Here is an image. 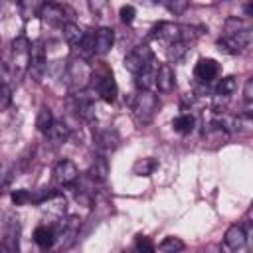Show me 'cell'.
<instances>
[{
  "label": "cell",
  "instance_id": "obj_20",
  "mask_svg": "<svg viewBox=\"0 0 253 253\" xmlns=\"http://www.w3.org/2000/svg\"><path fill=\"white\" fill-rule=\"evenodd\" d=\"M34 241H36L42 249H51L53 243H55V231H53V227H49V225H40V227H36V231H34Z\"/></svg>",
  "mask_w": 253,
  "mask_h": 253
},
{
  "label": "cell",
  "instance_id": "obj_22",
  "mask_svg": "<svg viewBox=\"0 0 253 253\" xmlns=\"http://www.w3.org/2000/svg\"><path fill=\"white\" fill-rule=\"evenodd\" d=\"M61 30H63V38H65V42H67L69 45H73V47H77L79 42H81L83 36H85V32H83L75 22H67Z\"/></svg>",
  "mask_w": 253,
  "mask_h": 253
},
{
  "label": "cell",
  "instance_id": "obj_27",
  "mask_svg": "<svg viewBox=\"0 0 253 253\" xmlns=\"http://www.w3.org/2000/svg\"><path fill=\"white\" fill-rule=\"evenodd\" d=\"M186 247V243L180 237H164L158 245L160 253H182Z\"/></svg>",
  "mask_w": 253,
  "mask_h": 253
},
{
  "label": "cell",
  "instance_id": "obj_21",
  "mask_svg": "<svg viewBox=\"0 0 253 253\" xmlns=\"http://www.w3.org/2000/svg\"><path fill=\"white\" fill-rule=\"evenodd\" d=\"M156 168H158V160L152 158V156L138 158V160L132 164V172H134L136 176H150V174H154Z\"/></svg>",
  "mask_w": 253,
  "mask_h": 253
},
{
  "label": "cell",
  "instance_id": "obj_11",
  "mask_svg": "<svg viewBox=\"0 0 253 253\" xmlns=\"http://www.w3.org/2000/svg\"><path fill=\"white\" fill-rule=\"evenodd\" d=\"M97 93L105 103H113L117 99L119 89H117V81H115L111 71H105L103 75H97Z\"/></svg>",
  "mask_w": 253,
  "mask_h": 253
},
{
  "label": "cell",
  "instance_id": "obj_32",
  "mask_svg": "<svg viewBox=\"0 0 253 253\" xmlns=\"http://www.w3.org/2000/svg\"><path fill=\"white\" fill-rule=\"evenodd\" d=\"M12 103V89L6 83H0V111L8 109V105Z\"/></svg>",
  "mask_w": 253,
  "mask_h": 253
},
{
  "label": "cell",
  "instance_id": "obj_17",
  "mask_svg": "<svg viewBox=\"0 0 253 253\" xmlns=\"http://www.w3.org/2000/svg\"><path fill=\"white\" fill-rule=\"evenodd\" d=\"M119 142H121V138H119L117 130L107 128V130H101V132L97 134V150H99V154H103V156H107L109 152H113V150L119 146Z\"/></svg>",
  "mask_w": 253,
  "mask_h": 253
},
{
  "label": "cell",
  "instance_id": "obj_26",
  "mask_svg": "<svg viewBox=\"0 0 253 253\" xmlns=\"http://www.w3.org/2000/svg\"><path fill=\"white\" fill-rule=\"evenodd\" d=\"M243 30H251L249 22L243 20V18H237V16H231L225 20L223 24V36H233L237 32H243Z\"/></svg>",
  "mask_w": 253,
  "mask_h": 253
},
{
  "label": "cell",
  "instance_id": "obj_28",
  "mask_svg": "<svg viewBox=\"0 0 253 253\" xmlns=\"http://www.w3.org/2000/svg\"><path fill=\"white\" fill-rule=\"evenodd\" d=\"M237 91V77H233V75H227V77H223L219 83H217V95L219 97H231L233 93Z\"/></svg>",
  "mask_w": 253,
  "mask_h": 253
},
{
  "label": "cell",
  "instance_id": "obj_8",
  "mask_svg": "<svg viewBox=\"0 0 253 253\" xmlns=\"http://www.w3.org/2000/svg\"><path fill=\"white\" fill-rule=\"evenodd\" d=\"M45 61H47V55H45V47H43V42H34L32 43V49H30V75L34 81H42V75L45 71Z\"/></svg>",
  "mask_w": 253,
  "mask_h": 253
},
{
  "label": "cell",
  "instance_id": "obj_29",
  "mask_svg": "<svg viewBox=\"0 0 253 253\" xmlns=\"http://www.w3.org/2000/svg\"><path fill=\"white\" fill-rule=\"evenodd\" d=\"M51 125H53L51 109H49V107H42V109H40V113H38V119H36V126H38V130L45 132Z\"/></svg>",
  "mask_w": 253,
  "mask_h": 253
},
{
  "label": "cell",
  "instance_id": "obj_4",
  "mask_svg": "<svg viewBox=\"0 0 253 253\" xmlns=\"http://www.w3.org/2000/svg\"><path fill=\"white\" fill-rule=\"evenodd\" d=\"M0 245L4 253H18L20 245V221L14 213H4L0 223Z\"/></svg>",
  "mask_w": 253,
  "mask_h": 253
},
{
  "label": "cell",
  "instance_id": "obj_33",
  "mask_svg": "<svg viewBox=\"0 0 253 253\" xmlns=\"http://www.w3.org/2000/svg\"><path fill=\"white\" fill-rule=\"evenodd\" d=\"M119 16H121V22H123V24H132V20H134V16H136V10H134V6L126 4V6H121Z\"/></svg>",
  "mask_w": 253,
  "mask_h": 253
},
{
  "label": "cell",
  "instance_id": "obj_9",
  "mask_svg": "<svg viewBox=\"0 0 253 253\" xmlns=\"http://www.w3.org/2000/svg\"><path fill=\"white\" fill-rule=\"evenodd\" d=\"M79 227H81V219L77 215H69L67 219H61L59 223V235L55 233V241H61V247L67 249L75 243L77 235H79Z\"/></svg>",
  "mask_w": 253,
  "mask_h": 253
},
{
  "label": "cell",
  "instance_id": "obj_10",
  "mask_svg": "<svg viewBox=\"0 0 253 253\" xmlns=\"http://www.w3.org/2000/svg\"><path fill=\"white\" fill-rule=\"evenodd\" d=\"M77 178H79V170H77V166L71 160L63 158V160H59L55 164V168H53V182L57 186H73L77 182Z\"/></svg>",
  "mask_w": 253,
  "mask_h": 253
},
{
  "label": "cell",
  "instance_id": "obj_24",
  "mask_svg": "<svg viewBox=\"0 0 253 253\" xmlns=\"http://www.w3.org/2000/svg\"><path fill=\"white\" fill-rule=\"evenodd\" d=\"M154 75L156 71L152 67H146L144 71H140L138 75H134V83H136V89L138 91H152L154 89Z\"/></svg>",
  "mask_w": 253,
  "mask_h": 253
},
{
  "label": "cell",
  "instance_id": "obj_30",
  "mask_svg": "<svg viewBox=\"0 0 253 253\" xmlns=\"http://www.w3.org/2000/svg\"><path fill=\"white\" fill-rule=\"evenodd\" d=\"M188 43H184V42H172L170 45H168V55H170V59L172 61H180L184 55H186V51H188Z\"/></svg>",
  "mask_w": 253,
  "mask_h": 253
},
{
  "label": "cell",
  "instance_id": "obj_5",
  "mask_svg": "<svg viewBox=\"0 0 253 253\" xmlns=\"http://www.w3.org/2000/svg\"><path fill=\"white\" fill-rule=\"evenodd\" d=\"M152 63V49L146 45V43H140V45H134L126 55H125V69L132 75H138L140 71H144L146 67H150Z\"/></svg>",
  "mask_w": 253,
  "mask_h": 253
},
{
  "label": "cell",
  "instance_id": "obj_2",
  "mask_svg": "<svg viewBox=\"0 0 253 253\" xmlns=\"http://www.w3.org/2000/svg\"><path fill=\"white\" fill-rule=\"evenodd\" d=\"M158 109V97L152 91H138L132 99V117L142 126L148 125Z\"/></svg>",
  "mask_w": 253,
  "mask_h": 253
},
{
  "label": "cell",
  "instance_id": "obj_6",
  "mask_svg": "<svg viewBox=\"0 0 253 253\" xmlns=\"http://www.w3.org/2000/svg\"><path fill=\"white\" fill-rule=\"evenodd\" d=\"M65 14H67V8H65V6L55 4V2H47V4H42L38 16H40L47 26L63 28L67 22H71V20H67L69 16H65Z\"/></svg>",
  "mask_w": 253,
  "mask_h": 253
},
{
  "label": "cell",
  "instance_id": "obj_19",
  "mask_svg": "<svg viewBox=\"0 0 253 253\" xmlns=\"http://www.w3.org/2000/svg\"><path fill=\"white\" fill-rule=\"evenodd\" d=\"M154 38L158 40H166V42H178L180 40V26L174 24V22H160L156 28H154Z\"/></svg>",
  "mask_w": 253,
  "mask_h": 253
},
{
  "label": "cell",
  "instance_id": "obj_16",
  "mask_svg": "<svg viewBox=\"0 0 253 253\" xmlns=\"http://www.w3.org/2000/svg\"><path fill=\"white\" fill-rule=\"evenodd\" d=\"M42 210L43 211H47L51 217H57V219H63V215H65V206H67V202H65V198L59 194V192H53L47 200H43L42 204Z\"/></svg>",
  "mask_w": 253,
  "mask_h": 253
},
{
  "label": "cell",
  "instance_id": "obj_1",
  "mask_svg": "<svg viewBox=\"0 0 253 253\" xmlns=\"http://www.w3.org/2000/svg\"><path fill=\"white\" fill-rule=\"evenodd\" d=\"M67 83H69V89L75 91V93H81L89 83H91V77H93V69L91 65L87 63V59L75 55L69 59L67 63Z\"/></svg>",
  "mask_w": 253,
  "mask_h": 253
},
{
  "label": "cell",
  "instance_id": "obj_23",
  "mask_svg": "<svg viewBox=\"0 0 253 253\" xmlns=\"http://www.w3.org/2000/svg\"><path fill=\"white\" fill-rule=\"evenodd\" d=\"M174 130L176 132H180V134H190L192 130H194V126H196V119H194V115H190V113H182V115H178L176 119H174Z\"/></svg>",
  "mask_w": 253,
  "mask_h": 253
},
{
  "label": "cell",
  "instance_id": "obj_35",
  "mask_svg": "<svg viewBox=\"0 0 253 253\" xmlns=\"http://www.w3.org/2000/svg\"><path fill=\"white\" fill-rule=\"evenodd\" d=\"M164 6H166L170 12L180 14V12H184V10L188 8V2H186V0H182V2H176V0H174V2H170V0H168V2H164Z\"/></svg>",
  "mask_w": 253,
  "mask_h": 253
},
{
  "label": "cell",
  "instance_id": "obj_31",
  "mask_svg": "<svg viewBox=\"0 0 253 253\" xmlns=\"http://www.w3.org/2000/svg\"><path fill=\"white\" fill-rule=\"evenodd\" d=\"M40 8H42V2H22L20 4V12H22L24 18L38 16L40 14Z\"/></svg>",
  "mask_w": 253,
  "mask_h": 253
},
{
  "label": "cell",
  "instance_id": "obj_25",
  "mask_svg": "<svg viewBox=\"0 0 253 253\" xmlns=\"http://www.w3.org/2000/svg\"><path fill=\"white\" fill-rule=\"evenodd\" d=\"M107 174H109V162L103 154H97L95 160H93V166H91V176L97 182H105Z\"/></svg>",
  "mask_w": 253,
  "mask_h": 253
},
{
  "label": "cell",
  "instance_id": "obj_18",
  "mask_svg": "<svg viewBox=\"0 0 253 253\" xmlns=\"http://www.w3.org/2000/svg\"><path fill=\"white\" fill-rule=\"evenodd\" d=\"M223 243H225L229 249L237 251V249L245 247V243H247V233L243 231L241 225L235 223V225L227 227V231H225V235H223Z\"/></svg>",
  "mask_w": 253,
  "mask_h": 253
},
{
  "label": "cell",
  "instance_id": "obj_34",
  "mask_svg": "<svg viewBox=\"0 0 253 253\" xmlns=\"http://www.w3.org/2000/svg\"><path fill=\"white\" fill-rule=\"evenodd\" d=\"M12 202H14L16 206L28 204V202H32V194H30L28 190H16V192L12 194Z\"/></svg>",
  "mask_w": 253,
  "mask_h": 253
},
{
  "label": "cell",
  "instance_id": "obj_36",
  "mask_svg": "<svg viewBox=\"0 0 253 253\" xmlns=\"http://www.w3.org/2000/svg\"><path fill=\"white\" fill-rule=\"evenodd\" d=\"M0 253H2V251H0Z\"/></svg>",
  "mask_w": 253,
  "mask_h": 253
},
{
  "label": "cell",
  "instance_id": "obj_12",
  "mask_svg": "<svg viewBox=\"0 0 253 253\" xmlns=\"http://www.w3.org/2000/svg\"><path fill=\"white\" fill-rule=\"evenodd\" d=\"M217 73H219V63L211 57H202L194 67V77L200 83H210L211 79L217 77Z\"/></svg>",
  "mask_w": 253,
  "mask_h": 253
},
{
  "label": "cell",
  "instance_id": "obj_13",
  "mask_svg": "<svg viewBox=\"0 0 253 253\" xmlns=\"http://www.w3.org/2000/svg\"><path fill=\"white\" fill-rule=\"evenodd\" d=\"M176 85V75H174V69L170 63H162L158 69H156V75H154V87L160 91V93H170Z\"/></svg>",
  "mask_w": 253,
  "mask_h": 253
},
{
  "label": "cell",
  "instance_id": "obj_15",
  "mask_svg": "<svg viewBox=\"0 0 253 253\" xmlns=\"http://www.w3.org/2000/svg\"><path fill=\"white\" fill-rule=\"evenodd\" d=\"M43 134H45V142L49 146H61L69 138V126L63 121H53V125Z\"/></svg>",
  "mask_w": 253,
  "mask_h": 253
},
{
  "label": "cell",
  "instance_id": "obj_3",
  "mask_svg": "<svg viewBox=\"0 0 253 253\" xmlns=\"http://www.w3.org/2000/svg\"><path fill=\"white\" fill-rule=\"evenodd\" d=\"M30 49L32 43L28 42V38L20 36L12 42V49H10V71L14 77H22L28 67H30Z\"/></svg>",
  "mask_w": 253,
  "mask_h": 253
},
{
  "label": "cell",
  "instance_id": "obj_7",
  "mask_svg": "<svg viewBox=\"0 0 253 253\" xmlns=\"http://www.w3.org/2000/svg\"><path fill=\"white\" fill-rule=\"evenodd\" d=\"M251 40H253V32L243 30V32H237L233 36H221L217 45H219V49L223 47L227 53H239V51H243L245 47L251 45Z\"/></svg>",
  "mask_w": 253,
  "mask_h": 253
},
{
  "label": "cell",
  "instance_id": "obj_14",
  "mask_svg": "<svg viewBox=\"0 0 253 253\" xmlns=\"http://www.w3.org/2000/svg\"><path fill=\"white\" fill-rule=\"evenodd\" d=\"M95 36V55H105L111 51L113 43H115V32L111 28H97L93 30Z\"/></svg>",
  "mask_w": 253,
  "mask_h": 253
}]
</instances>
